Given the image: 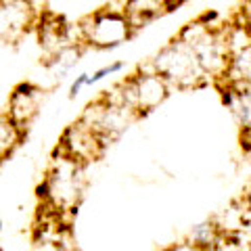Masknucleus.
Instances as JSON below:
<instances>
[{
	"mask_svg": "<svg viewBox=\"0 0 251 251\" xmlns=\"http://www.w3.org/2000/svg\"><path fill=\"white\" fill-rule=\"evenodd\" d=\"M176 38L182 40L188 49L197 54L209 82L218 86L224 80L230 65V52L224 40V21L214 23L209 17H199L195 21H188L178 31Z\"/></svg>",
	"mask_w": 251,
	"mask_h": 251,
	"instance_id": "nucleus-1",
	"label": "nucleus"
},
{
	"mask_svg": "<svg viewBox=\"0 0 251 251\" xmlns=\"http://www.w3.org/2000/svg\"><path fill=\"white\" fill-rule=\"evenodd\" d=\"M84 193V163L72 159L59 151L52 155V161L40 186V197L49 211L69 214L77 207Z\"/></svg>",
	"mask_w": 251,
	"mask_h": 251,
	"instance_id": "nucleus-2",
	"label": "nucleus"
},
{
	"mask_svg": "<svg viewBox=\"0 0 251 251\" xmlns=\"http://www.w3.org/2000/svg\"><path fill=\"white\" fill-rule=\"evenodd\" d=\"M149 65L172 86V90H197L209 84L197 54L178 38L163 46Z\"/></svg>",
	"mask_w": 251,
	"mask_h": 251,
	"instance_id": "nucleus-3",
	"label": "nucleus"
},
{
	"mask_svg": "<svg viewBox=\"0 0 251 251\" xmlns=\"http://www.w3.org/2000/svg\"><path fill=\"white\" fill-rule=\"evenodd\" d=\"M172 86L155 72L151 65L140 67L136 74L126 77L122 84H117L113 92L109 94L117 103L132 109L138 117L155 111L159 105L168 100Z\"/></svg>",
	"mask_w": 251,
	"mask_h": 251,
	"instance_id": "nucleus-4",
	"label": "nucleus"
},
{
	"mask_svg": "<svg viewBox=\"0 0 251 251\" xmlns=\"http://www.w3.org/2000/svg\"><path fill=\"white\" fill-rule=\"evenodd\" d=\"M134 27L124 11L100 9L80 23V38L94 49H115L134 36Z\"/></svg>",
	"mask_w": 251,
	"mask_h": 251,
	"instance_id": "nucleus-5",
	"label": "nucleus"
},
{
	"mask_svg": "<svg viewBox=\"0 0 251 251\" xmlns=\"http://www.w3.org/2000/svg\"><path fill=\"white\" fill-rule=\"evenodd\" d=\"M136 117L138 115L132 111V109L117 103L115 99L105 94V97H100L99 100H94V103L86 107V111L80 120L88 126L105 145H109V143H113L115 138H120L122 132L128 128Z\"/></svg>",
	"mask_w": 251,
	"mask_h": 251,
	"instance_id": "nucleus-6",
	"label": "nucleus"
},
{
	"mask_svg": "<svg viewBox=\"0 0 251 251\" xmlns=\"http://www.w3.org/2000/svg\"><path fill=\"white\" fill-rule=\"evenodd\" d=\"M105 147L107 145L94 134L88 126H86L82 120H77L63 132L61 143H59V151H63L65 155L72 157V159L86 166L88 161L99 159V157L103 155Z\"/></svg>",
	"mask_w": 251,
	"mask_h": 251,
	"instance_id": "nucleus-7",
	"label": "nucleus"
},
{
	"mask_svg": "<svg viewBox=\"0 0 251 251\" xmlns=\"http://www.w3.org/2000/svg\"><path fill=\"white\" fill-rule=\"evenodd\" d=\"M36 23V13L29 0H0V42H19Z\"/></svg>",
	"mask_w": 251,
	"mask_h": 251,
	"instance_id": "nucleus-8",
	"label": "nucleus"
},
{
	"mask_svg": "<svg viewBox=\"0 0 251 251\" xmlns=\"http://www.w3.org/2000/svg\"><path fill=\"white\" fill-rule=\"evenodd\" d=\"M44 99H46V90H42L36 84L23 82L11 92L6 113H9V117L21 130H25L31 124V120L38 115V111H40Z\"/></svg>",
	"mask_w": 251,
	"mask_h": 251,
	"instance_id": "nucleus-9",
	"label": "nucleus"
},
{
	"mask_svg": "<svg viewBox=\"0 0 251 251\" xmlns=\"http://www.w3.org/2000/svg\"><path fill=\"white\" fill-rule=\"evenodd\" d=\"M220 92L224 94V103L228 105L234 120L241 130V145L251 153V86L249 88H230L222 86Z\"/></svg>",
	"mask_w": 251,
	"mask_h": 251,
	"instance_id": "nucleus-10",
	"label": "nucleus"
},
{
	"mask_svg": "<svg viewBox=\"0 0 251 251\" xmlns=\"http://www.w3.org/2000/svg\"><path fill=\"white\" fill-rule=\"evenodd\" d=\"M122 11L132 23V27L140 29L149 25L151 21L159 19L161 15H166L172 9L166 2H161V0H124Z\"/></svg>",
	"mask_w": 251,
	"mask_h": 251,
	"instance_id": "nucleus-11",
	"label": "nucleus"
},
{
	"mask_svg": "<svg viewBox=\"0 0 251 251\" xmlns=\"http://www.w3.org/2000/svg\"><path fill=\"white\" fill-rule=\"evenodd\" d=\"M222 86H230V88H249L251 86V46L230 57L228 72H226L224 80L218 84V88Z\"/></svg>",
	"mask_w": 251,
	"mask_h": 251,
	"instance_id": "nucleus-12",
	"label": "nucleus"
},
{
	"mask_svg": "<svg viewBox=\"0 0 251 251\" xmlns=\"http://www.w3.org/2000/svg\"><path fill=\"white\" fill-rule=\"evenodd\" d=\"M23 138V130L15 124L9 113H0V163L9 157Z\"/></svg>",
	"mask_w": 251,
	"mask_h": 251,
	"instance_id": "nucleus-13",
	"label": "nucleus"
},
{
	"mask_svg": "<svg viewBox=\"0 0 251 251\" xmlns=\"http://www.w3.org/2000/svg\"><path fill=\"white\" fill-rule=\"evenodd\" d=\"M220 232H222V228L218 226L216 218H211V220H205V222L195 226V228L191 230V234H188V241L207 251L216 243V239L220 237Z\"/></svg>",
	"mask_w": 251,
	"mask_h": 251,
	"instance_id": "nucleus-14",
	"label": "nucleus"
},
{
	"mask_svg": "<svg viewBox=\"0 0 251 251\" xmlns=\"http://www.w3.org/2000/svg\"><path fill=\"white\" fill-rule=\"evenodd\" d=\"M122 67H124V63L117 61V63H111V65H107V67H103V69H99V72H94L92 75H88V86L100 82L105 75H111V74H115V72H120Z\"/></svg>",
	"mask_w": 251,
	"mask_h": 251,
	"instance_id": "nucleus-15",
	"label": "nucleus"
},
{
	"mask_svg": "<svg viewBox=\"0 0 251 251\" xmlns=\"http://www.w3.org/2000/svg\"><path fill=\"white\" fill-rule=\"evenodd\" d=\"M166 251H205V249H201L199 245H195V243L191 241H180V243H174V245H170Z\"/></svg>",
	"mask_w": 251,
	"mask_h": 251,
	"instance_id": "nucleus-16",
	"label": "nucleus"
},
{
	"mask_svg": "<svg viewBox=\"0 0 251 251\" xmlns=\"http://www.w3.org/2000/svg\"><path fill=\"white\" fill-rule=\"evenodd\" d=\"M84 86H88V74H82V75H77V80L72 84V90H69V97H75V94L77 92H80L82 88H84Z\"/></svg>",
	"mask_w": 251,
	"mask_h": 251,
	"instance_id": "nucleus-17",
	"label": "nucleus"
},
{
	"mask_svg": "<svg viewBox=\"0 0 251 251\" xmlns=\"http://www.w3.org/2000/svg\"><path fill=\"white\" fill-rule=\"evenodd\" d=\"M243 203H245V207L251 211V180H249V184L245 186V191H243Z\"/></svg>",
	"mask_w": 251,
	"mask_h": 251,
	"instance_id": "nucleus-18",
	"label": "nucleus"
},
{
	"mask_svg": "<svg viewBox=\"0 0 251 251\" xmlns=\"http://www.w3.org/2000/svg\"><path fill=\"white\" fill-rule=\"evenodd\" d=\"M161 2H166V4L170 6V9H174L176 4H180V0H161Z\"/></svg>",
	"mask_w": 251,
	"mask_h": 251,
	"instance_id": "nucleus-19",
	"label": "nucleus"
},
{
	"mask_svg": "<svg viewBox=\"0 0 251 251\" xmlns=\"http://www.w3.org/2000/svg\"><path fill=\"white\" fill-rule=\"evenodd\" d=\"M180 2H182V0H180Z\"/></svg>",
	"mask_w": 251,
	"mask_h": 251,
	"instance_id": "nucleus-20",
	"label": "nucleus"
}]
</instances>
